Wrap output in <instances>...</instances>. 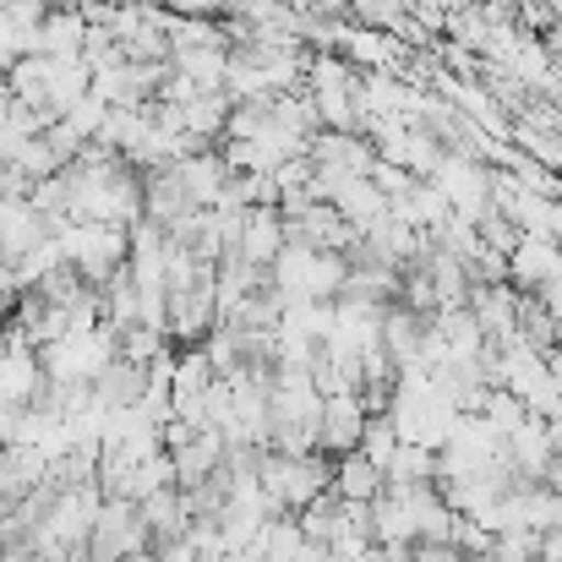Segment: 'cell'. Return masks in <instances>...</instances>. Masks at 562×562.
Wrapping results in <instances>:
<instances>
[{"label": "cell", "instance_id": "6da1fadb", "mask_svg": "<svg viewBox=\"0 0 562 562\" xmlns=\"http://www.w3.org/2000/svg\"><path fill=\"white\" fill-rule=\"evenodd\" d=\"M148 552V525H143V508L132 497H104L93 508V525H88V558L93 562H126Z\"/></svg>", "mask_w": 562, "mask_h": 562}, {"label": "cell", "instance_id": "7a4b0ae2", "mask_svg": "<svg viewBox=\"0 0 562 562\" xmlns=\"http://www.w3.org/2000/svg\"><path fill=\"white\" fill-rule=\"evenodd\" d=\"M361 431H367V404L361 393H328L323 398V415H317V448L328 459L361 448Z\"/></svg>", "mask_w": 562, "mask_h": 562}, {"label": "cell", "instance_id": "3957f363", "mask_svg": "<svg viewBox=\"0 0 562 562\" xmlns=\"http://www.w3.org/2000/svg\"><path fill=\"white\" fill-rule=\"evenodd\" d=\"M508 279L525 284V290H541V284H562V240L547 235H519L508 246Z\"/></svg>", "mask_w": 562, "mask_h": 562}, {"label": "cell", "instance_id": "277c9868", "mask_svg": "<svg viewBox=\"0 0 562 562\" xmlns=\"http://www.w3.org/2000/svg\"><path fill=\"white\" fill-rule=\"evenodd\" d=\"M235 251H240L251 268H273V257L284 251V213H279V202L246 207V224H240V235H235Z\"/></svg>", "mask_w": 562, "mask_h": 562}, {"label": "cell", "instance_id": "5b68a950", "mask_svg": "<svg viewBox=\"0 0 562 562\" xmlns=\"http://www.w3.org/2000/svg\"><path fill=\"white\" fill-rule=\"evenodd\" d=\"M382 464H372L361 448H350V453H339L334 459V481H328V492L339 497V503H372L376 492H382Z\"/></svg>", "mask_w": 562, "mask_h": 562}, {"label": "cell", "instance_id": "8992f818", "mask_svg": "<svg viewBox=\"0 0 562 562\" xmlns=\"http://www.w3.org/2000/svg\"><path fill=\"white\" fill-rule=\"evenodd\" d=\"M176 176H181V187L196 207H213L218 196H224V181H229V165L218 159V148H196L187 154L181 165H176Z\"/></svg>", "mask_w": 562, "mask_h": 562}, {"label": "cell", "instance_id": "52a82bcc", "mask_svg": "<svg viewBox=\"0 0 562 562\" xmlns=\"http://www.w3.org/2000/svg\"><path fill=\"white\" fill-rule=\"evenodd\" d=\"M328 202H334V213H339L350 229H361V235H367V229H376V224L387 218V196L372 187V176H356V181H345V187L334 191Z\"/></svg>", "mask_w": 562, "mask_h": 562}, {"label": "cell", "instance_id": "ba28073f", "mask_svg": "<svg viewBox=\"0 0 562 562\" xmlns=\"http://www.w3.org/2000/svg\"><path fill=\"white\" fill-rule=\"evenodd\" d=\"M170 66L187 77L191 88L213 93V88H224V71H229V44H181V49H170Z\"/></svg>", "mask_w": 562, "mask_h": 562}, {"label": "cell", "instance_id": "9c48e42d", "mask_svg": "<svg viewBox=\"0 0 562 562\" xmlns=\"http://www.w3.org/2000/svg\"><path fill=\"white\" fill-rule=\"evenodd\" d=\"M88 44V16L77 5H49L38 16V55H82Z\"/></svg>", "mask_w": 562, "mask_h": 562}, {"label": "cell", "instance_id": "30bf717a", "mask_svg": "<svg viewBox=\"0 0 562 562\" xmlns=\"http://www.w3.org/2000/svg\"><path fill=\"white\" fill-rule=\"evenodd\" d=\"M170 16H224L229 0H159Z\"/></svg>", "mask_w": 562, "mask_h": 562}]
</instances>
